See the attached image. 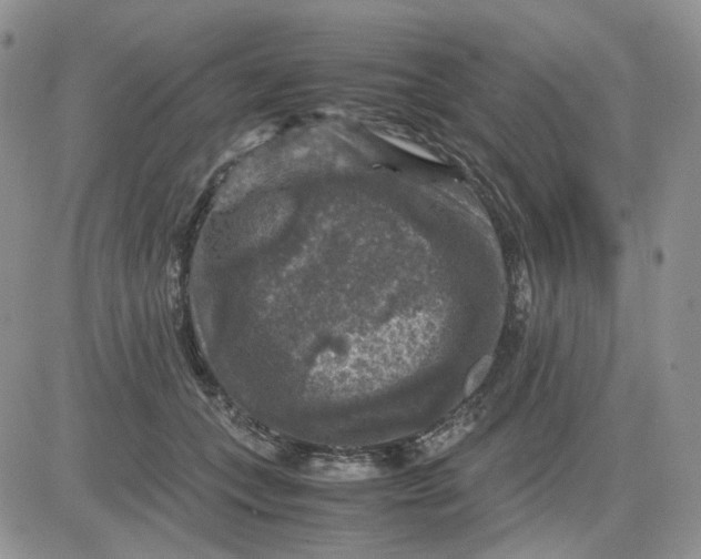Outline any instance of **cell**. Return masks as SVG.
<instances>
[{"label": "cell", "mask_w": 701, "mask_h": 559, "mask_svg": "<svg viewBox=\"0 0 701 559\" xmlns=\"http://www.w3.org/2000/svg\"><path fill=\"white\" fill-rule=\"evenodd\" d=\"M403 460L402 446L332 448L274 431L264 461L307 479L328 482L366 480L392 472Z\"/></svg>", "instance_id": "obj_1"}, {"label": "cell", "mask_w": 701, "mask_h": 559, "mask_svg": "<svg viewBox=\"0 0 701 559\" xmlns=\"http://www.w3.org/2000/svg\"><path fill=\"white\" fill-rule=\"evenodd\" d=\"M489 365H490L489 357H485L474 368V370L469 375L467 386H466L468 394L471 393L480 384V382L486 375V372L489 368Z\"/></svg>", "instance_id": "obj_2"}]
</instances>
